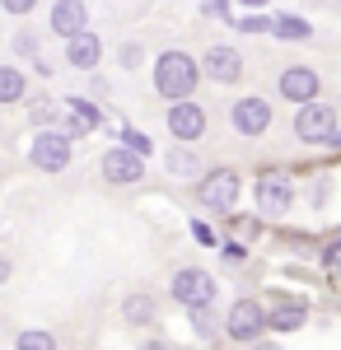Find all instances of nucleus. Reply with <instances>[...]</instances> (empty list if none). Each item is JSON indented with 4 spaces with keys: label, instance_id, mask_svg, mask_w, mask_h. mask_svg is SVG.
Listing matches in <instances>:
<instances>
[{
    "label": "nucleus",
    "instance_id": "f257e3e1",
    "mask_svg": "<svg viewBox=\"0 0 341 350\" xmlns=\"http://www.w3.org/2000/svg\"><path fill=\"white\" fill-rule=\"evenodd\" d=\"M201 80V66L187 52H159L155 56V94L159 98H192V89Z\"/></svg>",
    "mask_w": 341,
    "mask_h": 350
},
{
    "label": "nucleus",
    "instance_id": "f03ea898",
    "mask_svg": "<svg viewBox=\"0 0 341 350\" xmlns=\"http://www.w3.org/2000/svg\"><path fill=\"white\" fill-rule=\"evenodd\" d=\"M197 183H201V187H197V201H201L206 211H215V215H229V211L238 206L243 178H238L234 168H210V173H201Z\"/></svg>",
    "mask_w": 341,
    "mask_h": 350
},
{
    "label": "nucleus",
    "instance_id": "7ed1b4c3",
    "mask_svg": "<svg viewBox=\"0 0 341 350\" xmlns=\"http://www.w3.org/2000/svg\"><path fill=\"white\" fill-rule=\"evenodd\" d=\"M28 163L33 168H42V173H61V168H71V135L47 126V131H38L28 140Z\"/></svg>",
    "mask_w": 341,
    "mask_h": 350
},
{
    "label": "nucleus",
    "instance_id": "20e7f679",
    "mask_svg": "<svg viewBox=\"0 0 341 350\" xmlns=\"http://www.w3.org/2000/svg\"><path fill=\"white\" fill-rule=\"evenodd\" d=\"M332 126H337V112L327 103H318V98L299 103V112H294V140L299 145H327Z\"/></svg>",
    "mask_w": 341,
    "mask_h": 350
},
{
    "label": "nucleus",
    "instance_id": "39448f33",
    "mask_svg": "<svg viewBox=\"0 0 341 350\" xmlns=\"http://www.w3.org/2000/svg\"><path fill=\"white\" fill-rule=\"evenodd\" d=\"M99 168H103V183H112V187H131V183L145 178V154H136L131 145L117 140L103 159H99Z\"/></svg>",
    "mask_w": 341,
    "mask_h": 350
},
{
    "label": "nucleus",
    "instance_id": "423d86ee",
    "mask_svg": "<svg viewBox=\"0 0 341 350\" xmlns=\"http://www.w3.org/2000/svg\"><path fill=\"white\" fill-rule=\"evenodd\" d=\"M164 126H168L173 140H187V145H192V140L206 135L210 117H206L201 103H192V98H173V103H168V117H164Z\"/></svg>",
    "mask_w": 341,
    "mask_h": 350
},
{
    "label": "nucleus",
    "instance_id": "0eeeda50",
    "mask_svg": "<svg viewBox=\"0 0 341 350\" xmlns=\"http://www.w3.org/2000/svg\"><path fill=\"white\" fill-rule=\"evenodd\" d=\"M168 295L178 299L183 308H197V304H215V275L201 267H183L173 280H168Z\"/></svg>",
    "mask_w": 341,
    "mask_h": 350
},
{
    "label": "nucleus",
    "instance_id": "6e6552de",
    "mask_svg": "<svg viewBox=\"0 0 341 350\" xmlns=\"http://www.w3.org/2000/svg\"><path fill=\"white\" fill-rule=\"evenodd\" d=\"M294 206V183L286 173H262L257 178V215L262 219H286V211Z\"/></svg>",
    "mask_w": 341,
    "mask_h": 350
},
{
    "label": "nucleus",
    "instance_id": "1a4fd4ad",
    "mask_svg": "<svg viewBox=\"0 0 341 350\" xmlns=\"http://www.w3.org/2000/svg\"><path fill=\"white\" fill-rule=\"evenodd\" d=\"M225 332L234 336V341H262L266 332V308L257 299H238L234 308L225 313Z\"/></svg>",
    "mask_w": 341,
    "mask_h": 350
},
{
    "label": "nucleus",
    "instance_id": "9d476101",
    "mask_svg": "<svg viewBox=\"0 0 341 350\" xmlns=\"http://www.w3.org/2000/svg\"><path fill=\"white\" fill-rule=\"evenodd\" d=\"M201 75L215 80V84H238L243 80V56H238V47H229V42L206 47L201 52Z\"/></svg>",
    "mask_w": 341,
    "mask_h": 350
},
{
    "label": "nucleus",
    "instance_id": "9b49d317",
    "mask_svg": "<svg viewBox=\"0 0 341 350\" xmlns=\"http://www.w3.org/2000/svg\"><path fill=\"white\" fill-rule=\"evenodd\" d=\"M318 89H323V80H318L314 66H286L276 80V94L290 103H309V98H318Z\"/></svg>",
    "mask_w": 341,
    "mask_h": 350
},
{
    "label": "nucleus",
    "instance_id": "f8f14e48",
    "mask_svg": "<svg viewBox=\"0 0 341 350\" xmlns=\"http://www.w3.org/2000/svg\"><path fill=\"white\" fill-rule=\"evenodd\" d=\"M229 122H234L238 135L257 140V135L271 126V103H266V98H238L234 108H229Z\"/></svg>",
    "mask_w": 341,
    "mask_h": 350
},
{
    "label": "nucleus",
    "instance_id": "ddd939ff",
    "mask_svg": "<svg viewBox=\"0 0 341 350\" xmlns=\"http://www.w3.org/2000/svg\"><path fill=\"white\" fill-rule=\"evenodd\" d=\"M99 61H103V42H99V33L79 28L75 38H66V66H71V70H99Z\"/></svg>",
    "mask_w": 341,
    "mask_h": 350
},
{
    "label": "nucleus",
    "instance_id": "4468645a",
    "mask_svg": "<svg viewBox=\"0 0 341 350\" xmlns=\"http://www.w3.org/2000/svg\"><path fill=\"white\" fill-rule=\"evenodd\" d=\"M47 24H52L56 38H75L79 28H89V5L84 0H56Z\"/></svg>",
    "mask_w": 341,
    "mask_h": 350
},
{
    "label": "nucleus",
    "instance_id": "2eb2a0df",
    "mask_svg": "<svg viewBox=\"0 0 341 350\" xmlns=\"http://www.w3.org/2000/svg\"><path fill=\"white\" fill-rule=\"evenodd\" d=\"M304 323H309V304H299V299H276L266 308V327H276V332H294Z\"/></svg>",
    "mask_w": 341,
    "mask_h": 350
},
{
    "label": "nucleus",
    "instance_id": "dca6fc26",
    "mask_svg": "<svg viewBox=\"0 0 341 350\" xmlns=\"http://www.w3.org/2000/svg\"><path fill=\"white\" fill-rule=\"evenodd\" d=\"M155 318H159L155 295H127V299H122V323H127V327H150Z\"/></svg>",
    "mask_w": 341,
    "mask_h": 350
},
{
    "label": "nucleus",
    "instance_id": "f3484780",
    "mask_svg": "<svg viewBox=\"0 0 341 350\" xmlns=\"http://www.w3.org/2000/svg\"><path fill=\"white\" fill-rule=\"evenodd\" d=\"M164 168H168L173 178H201V159L192 154V145H187V140H178V145L164 154Z\"/></svg>",
    "mask_w": 341,
    "mask_h": 350
},
{
    "label": "nucleus",
    "instance_id": "a211bd4d",
    "mask_svg": "<svg viewBox=\"0 0 341 350\" xmlns=\"http://www.w3.org/2000/svg\"><path fill=\"white\" fill-rule=\"evenodd\" d=\"M10 52L19 56V61H33L38 75H47V61H42V47H38V33H33V28H19V33L10 38Z\"/></svg>",
    "mask_w": 341,
    "mask_h": 350
},
{
    "label": "nucleus",
    "instance_id": "6ab92c4d",
    "mask_svg": "<svg viewBox=\"0 0 341 350\" xmlns=\"http://www.w3.org/2000/svg\"><path fill=\"white\" fill-rule=\"evenodd\" d=\"M24 94H28V75L19 66H0V108L5 103H24Z\"/></svg>",
    "mask_w": 341,
    "mask_h": 350
},
{
    "label": "nucleus",
    "instance_id": "aec40b11",
    "mask_svg": "<svg viewBox=\"0 0 341 350\" xmlns=\"http://www.w3.org/2000/svg\"><path fill=\"white\" fill-rule=\"evenodd\" d=\"M271 33H276L281 42H304V38L314 33V24L299 19V14H271Z\"/></svg>",
    "mask_w": 341,
    "mask_h": 350
},
{
    "label": "nucleus",
    "instance_id": "412c9836",
    "mask_svg": "<svg viewBox=\"0 0 341 350\" xmlns=\"http://www.w3.org/2000/svg\"><path fill=\"white\" fill-rule=\"evenodd\" d=\"M192 332H197L201 341H215V336H220V327H215V313H210V304H197V308H192Z\"/></svg>",
    "mask_w": 341,
    "mask_h": 350
},
{
    "label": "nucleus",
    "instance_id": "4be33fe9",
    "mask_svg": "<svg viewBox=\"0 0 341 350\" xmlns=\"http://www.w3.org/2000/svg\"><path fill=\"white\" fill-rule=\"evenodd\" d=\"M66 112H75V117L84 122V126H89V131H94V126H103V112L94 108L89 98H66Z\"/></svg>",
    "mask_w": 341,
    "mask_h": 350
},
{
    "label": "nucleus",
    "instance_id": "5701e85b",
    "mask_svg": "<svg viewBox=\"0 0 341 350\" xmlns=\"http://www.w3.org/2000/svg\"><path fill=\"white\" fill-rule=\"evenodd\" d=\"M117 140H122V145H131L136 154H145V159L155 154V145H150V135H145V131H136V126H117Z\"/></svg>",
    "mask_w": 341,
    "mask_h": 350
},
{
    "label": "nucleus",
    "instance_id": "b1692460",
    "mask_svg": "<svg viewBox=\"0 0 341 350\" xmlns=\"http://www.w3.org/2000/svg\"><path fill=\"white\" fill-rule=\"evenodd\" d=\"M238 33H271V14H229Z\"/></svg>",
    "mask_w": 341,
    "mask_h": 350
},
{
    "label": "nucleus",
    "instance_id": "393cba45",
    "mask_svg": "<svg viewBox=\"0 0 341 350\" xmlns=\"http://www.w3.org/2000/svg\"><path fill=\"white\" fill-rule=\"evenodd\" d=\"M140 61H145V47H140V42H122V47H117V66H122V70H140Z\"/></svg>",
    "mask_w": 341,
    "mask_h": 350
},
{
    "label": "nucleus",
    "instance_id": "a878e982",
    "mask_svg": "<svg viewBox=\"0 0 341 350\" xmlns=\"http://www.w3.org/2000/svg\"><path fill=\"white\" fill-rule=\"evenodd\" d=\"M19 350H52L56 346V336L52 332H19V341H14Z\"/></svg>",
    "mask_w": 341,
    "mask_h": 350
},
{
    "label": "nucleus",
    "instance_id": "bb28decb",
    "mask_svg": "<svg viewBox=\"0 0 341 350\" xmlns=\"http://www.w3.org/2000/svg\"><path fill=\"white\" fill-rule=\"evenodd\" d=\"M327 196H332V178L318 173L314 183H309V206H327Z\"/></svg>",
    "mask_w": 341,
    "mask_h": 350
},
{
    "label": "nucleus",
    "instance_id": "cd10ccee",
    "mask_svg": "<svg viewBox=\"0 0 341 350\" xmlns=\"http://www.w3.org/2000/svg\"><path fill=\"white\" fill-rule=\"evenodd\" d=\"M323 267H327V271H332V275L341 280V234H337V243H332V247L323 252Z\"/></svg>",
    "mask_w": 341,
    "mask_h": 350
},
{
    "label": "nucleus",
    "instance_id": "c85d7f7f",
    "mask_svg": "<svg viewBox=\"0 0 341 350\" xmlns=\"http://www.w3.org/2000/svg\"><path fill=\"white\" fill-rule=\"evenodd\" d=\"M0 10H5V14H19V19H24V14H33V10H38V0H0Z\"/></svg>",
    "mask_w": 341,
    "mask_h": 350
},
{
    "label": "nucleus",
    "instance_id": "c756f323",
    "mask_svg": "<svg viewBox=\"0 0 341 350\" xmlns=\"http://www.w3.org/2000/svg\"><path fill=\"white\" fill-rule=\"evenodd\" d=\"M192 239L201 243V247H210V243H215V229H210L206 219H192Z\"/></svg>",
    "mask_w": 341,
    "mask_h": 350
},
{
    "label": "nucleus",
    "instance_id": "7c9ffc66",
    "mask_svg": "<svg viewBox=\"0 0 341 350\" xmlns=\"http://www.w3.org/2000/svg\"><path fill=\"white\" fill-rule=\"evenodd\" d=\"M61 126H66V135H71V140H75V135H84V131H89V126L79 122L75 112H66V122H61Z\"/></svg>",
    "mask_w": 341,
    "mask_h": 350
},
{
    "label": "nucleus",
    "instance_id": "2f4dec72",
    "mask_svg": "<svg viewBox=\"0 0 341 350\" xmlns=\"http://www.w3.org/2000/svg\"><path fill=\"white\" fill-rule=\"evenodd\" d=\"M52 117H56V108H52V103H38V108H33V122H38V126H47Z\"/></svg>",
    "mask_w": 341,
    "mask_h": 350
},
{
    "label": "nucleus",
    "instance_id": "473e14b6",
    "mask_svg": "<svg viewBox=\"0 0 341 350\" xmlns=\"http://www.w3.org/2000/svg\"><path fill=\"white\" fill-rule=\"evenodd\" d=\"M234 229L243 234V239H253V234H257V219H234Z\"/></svg>",
    "mask_w": 341,
    "mask_h": 350
},
{
    "label": "nucleus",
    "instance_id": "72a5a7b5",
    "mask_svg": "<svg viewBox=\"0 0 341 350\" xmlns=\"http://www.w3.org/2000/svg\"><path fill=\"white\" fill-rule=\"evenodd\" d=\"M225 257H229V262H243L248 252H243V243H229V247H225Z\"/></svg>",
    "mask_w": 341,
    "mask_h": 350
},
{
    "label": "nucleus",
    "instance_id": "f704fd0d",
    "mask_svg": "<svg viewBox=\"0 0 341 350\" xmlns=\"http://www.w3.org/2000/svg\"><path fill=\"white\" fill-rule=\"evenodd\" d=\"M327 145H332V150H341V126H332V135H327Z\"/></svg>",
    "mask_w": 341,
    "mask_h": 350
},
{
    "label": "nucleus",
    "instance_id": "c9c22d12",
    "mask_svg": "<svg viewBox=\"0 0 341 350\" xmlns=\"http://www.w3.org/2000/svg\"><path fill=\"white\" fill-rule=\"evenodd\" d=\"M10 280V257H0V285Z\"/></svg>",
    "mask_w": 341,
    "mask_h": 350
},
{
    "label": "nucleus",
    "instance_id": "e433bc0d",
    "mask_svg": "<svg viewBox=\"0 0 341 350\" xmlns=\"http://www.w3.org/2000/svg\"><path fill=\"white\" fill-rule=\"evenodd\" d=\"M238 5H253V10H257V5H266V0H238Z\"/></svg>",
    "mask_w": 341,
    "mask_h": 350
},
{
    "label": "nucleus",
    "instance_id": "4c0bfd02",
    "mask_svg": "<svg viewBox=\"0 0 341 350\" xmlns=\"http://www.w3.org/2000/svg\"><path fill=\"white\" fill-rule=\"evenodd\" d=\"M337 5H341V0H337Z\"/></svg>",
    "mask_w": 341,
    "mask_h": 350
}]
</instances>
